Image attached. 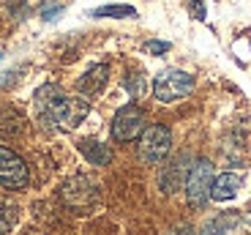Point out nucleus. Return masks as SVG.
Listing matches in <instances>:
<instances>
[{"label": "nucleus", "mask_w": 251, "mask_h": 235, "mask_svg": "<svg viewBox=\"0 0 251 235\" xmlns=\"http://www.w3.org/2000/svg\"><path fill=\"white\" fill-rule=\"evenodd\" d=\"M36 109L41 126H63L74 129L79 126L90 112V102H85V96H66L60 85H44L36 90Z\"/></svg>", "instance_id": "f257e3e1"}, {"label": "nucleus", "mask_w": 251, "mask_h": 235, "mask_svg": "<svg viewBox=\"0 0 251 235\" xmlns=\"http://www.w3.org/2000/svg\"><path fill=\"white\" fill-rule=\"evenodd\" d=\"M172 151V131L164 123H153L145 126V131L139 134L137 156L142 164H161Z\"/></svg>", "instance_id": "f03ea898"}, {"label": "nucleus", "mask_w": 251, "mask_h": 235, "mask_svg": "<svg viewBox=\"0 0 251 235\" xmlns=\"http://www.w3.org/2000/svg\"><path fill=\"white\" fill-rule=\"evenodd\" d=\"M213 164L207 159H194L186 175V200L191 208H205L210 200V186H213Z\"/></svg>", "instance_id": "7ed1b4c3"}, {"label": "nucleus", "mask_w": 251, "mask_h": 235, "mask_svg": "<svg viewBox=\"0 0 251 235\" xmlns=\"http://www.w3.org/2000/svg\"><path fill=\"white\" fill-rule=\"evenodd\" d=\"M194 90V77L186 74L180 69H164L161 74L153 79V96L164 104H172L183 96H188Z\"/></svg>", "instance_id": "20e7f679"}, {"label": "nucleus", "mask_w": 251, "mask_h": 235, "mask_svg": "<svg viewBox=\"0 0 251 235\" xmlns=\"http://www.w3.org/2000/svg\"><path fill=\"white\" fill-rule=\"evenodd\" d=\"M60 197L71 210L85 213V210H90L99 203V186H96V181H90L88 175H74V178H69L60 186Z\"/></svg>", "instance_id": "39448f33"}, {"label": "nucleus", "mask_w": 251, "mask_h": 235, "mask_svg": "<svg viewBox=\"0 0 251 235\" xmlns=\"http://www.w3.org/2000/svg\"><path fill=\"white\" fill-rule=\"evenodd\" d=\"M30 183V170L11 148L0 145V186L11 191H22Z\"/></svg>", "instance_id": "423d86ee"}, {"label": "nucleus", "mask_w": 251, "mask_h": 235, "mask_svg": "<svg viewBox=\"0 0 251 235\" xmlns=\"http://www.w3.org/2000/svg\"><path fill=\"white\" fill-rule=\"evenodd\" d=\"M145 131V109L137 104H126L112 118V137L118 142H131Z\"/></svg>", "instance_id": "0eeeda50"}, {"label": "nucleus", "mask_w": 251, "mask_h": 235, "mask_svg": "<svg viewBox=\"0 0 251 235\" xmlns=\"http://www.w3.org/2000/svg\"><path fill=\"white\" fill-rule=\"evenodd\" d=\"M188 159L186 156H177V159L167 161V164L161 167V172H158V186H161L167 194H172V191H177L183 186V178L188 175Z\"/></svg>", "instance_id": "6e6552de"}, {"label": "nucleus", "mask_w": 251, "mask_h": 235, "mask_svg": "<svg viewBox=\"0 0 251 235\" xmlns=\"http://www.w3.org/2000/svg\"><path fill=\"white\" fill-rule=\"evenodd\" d=\"M107 79H109V66L107 63H96L93 69H88L85 74L79 77L76 90H79V96L90 99V96H96V93H101V90H104Z\"/></svg>", "instance_id": "1a4fd4ad"}, {"label": "nucleus", "mask_w": 251, "mask_h": 235, "mask_svg": "<svg viewBox=\"0 0 251 235\" xmlns=\"http://www.w3.org/2000/svg\"><path fill=\"white\" fill-rule=\"evenodd\" d=\"M240 186H243V178L238 172H221L213 178V186H210V200L216 203H226V200H235L238 197Z\"/></svg>", "instance_id": "9d476101"}, {"label": "nucleus", "mask_w": 251, "mask_h": 235, "mask_svg": "<svg viewBox=\"0 0 251 235\" xmlns=\"http://www.w3.org/2000/svg\"><path fill=\"white\" fill-rule=\"evenodd\" d=\"M79 153L93 167H107L109 161H112L109 145H104V142H99V140H79Z\"/></svg>", "instance_id": "9b49d317"}, {"label": "nucleus", "mask_w": 251, "mask_h": 235, "mask_svg": "<svg viewBox=\"0 0 251 235\" xmlns=\"http://www.w3.org/2000/svg\"><path fill=\"white\" fill-rule=\"evenodd\" d=\"M235 224H238V216H235V213H221V216L210 219V222L205 224L202 235H229L235 230Z\"/></svg>", "instance_id": "f8f14e48"}, {"label": "nucleus", "mask_w": 251, "mask_h": 235, "mask_svg": "<svg viewBox=\"0 0 251 235\" xmlns=\"http://www.w3.org/2000/svg\"><path fill=\"white\" fill-rule=\"evenodd\" d=\"M123 88L131 93V99H142L145 93H148V79H145L142 71H128L123 79Z\"/></svg>", "instance_id": "ddd939ff"}, {"label": "nucleus", "mask_w": 251, "mask_h": 235, "mask_svg": "<svg viewBox=\"0 0 251 235\" xmlns=\"http://www.w3.org/2000/svg\"><path fill=\"white\" fill-rule=\"evenodd\" d=\"M0 131L3 134H19L22 131V118L14 109H0Z\"/></svg>", "instance_id": "4468645a"}, {"label": "nucleus", "mask_w": 251, "mask_h": 235, "mask_svg": "<svg viewBox=\"0 0 251 235\" xmlns=\"http://www.w3.org/2000/svg\"><path fill=\"white\" fill-rule=\"evenodd\" d=\"M134 6H101L93 11V17H115V19H123V17H134Z\"/></svg>", "instance_id": "2eb2a0df"}, {"label": "nucleus", "mask_w": 251, "mask_h": 235, "mask_svg": "<svg viewBox=\"0 0 251 235\" xmlns=\"http://www.w3.org/2000/svg\"><path fill=\"white\" fill-rule=\"evenodd\" d=\"M14 224V208H6V205L0 203V235H6Z\"/></svg>", "instance_id": "dca6fc26"}, {"label": "nucleus", "mask_w": 251, "mask_h": 235, "mask_svg": "<svg viewBox=\"0 0 251 235\" xmlns=\"http://www.w3.org/2000/svg\"><path fill=\"white\" fill-rule=\"evenodd\" d=\"M145 50L153 52V55H161V52L170 50V44H167V41H148V44H145Z\"/></svg>", "instance_id": "f3484780"}, {"label": "nucleus", "mask_w": 251, "mask_h": 235, "mask_svg": "<svg viewBox=\"0 0 251 235\" xmlns=\"http://www.w3.org/2000/svg\"><path fill=\"white\" fill-rule=\"evenodd\" d=\"M191 8H194V17L205 19V3L202 0H191Z\"/></svg>", "instance_id": "a211bd4d"}, {"label": "nucleus", "mask_w": 251, "mask_h": 235, "mask_svg": "<svg viewBox=\"0 0 251 235\" xmlns=\"http://www.w3.org/2000/svg\"><path fill=\"white\" fill-rule=\"evenodd\" d=\"M167 235H194V230H191V224H183V227H175V230H170Z\"/></svg>", "instance_id": "6ab92c4d"}]
</instances>
